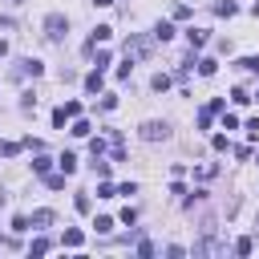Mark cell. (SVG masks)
I'll list each match as a JSON object with an SVG mask.
<instances>
[{
  "instance_id": "obj_1",
  "label": "cell",
  "mask_w": 259,
  "mask_h": 259,
  "mask_svg": "<svg viewBox=\"0 0 259 259\" xmlns=\"http://www.w3.org/2000/svg\"><path fill=\"white\" fill-rule=\"evenodd\" d=\"M65 32H69V20H65L61 12H49V16H45V37H49V41H61Z\"/></svg>"
},
{
  "instance_id": "obj_2",
  "label": "cell",
  "mask_w": 259,
  "mask_h": 259,
  "mask_svg": "<svg viewBox=\"0 0 259 259\" xmlns=\"http://www.w3.org/2000/svg\"><path fill=\"white\" fill-rule=\"evenodd\" d=\"M142 138H146V142H166V138H170V126H166V122H146V126H142Z\"/></svg>"
},
{
  "instance_id": "obj_3",
  "label": "cell",
  "mask_w": 259,
  "mask_h": 259,
  "mask_svg": "<svg viewBox=\"0 0 259 259\" xmlns=\"http://www.w3.org/2000/svg\"><path fill=\"white\" fill-rule=\"evenodd\" d=\"M154 37H158V41H170V37H174V24H170V20H158Z\"/></svg>"
},
{
  "instance_id": "obj_4",
  "label": "cell",
  "mask_w": 259,
  "mask_h": 259,
  "mask_svg": "<svg viewBox=\"0 0 259 259\" xmlns=\"http://www.w3.org/2000/svg\"><path fill=\"white\" fill-rule=\"evenodd\" d=\"M186 37H190L194 49H203V45H207V28H186Z\"/></svg>"
},
{
  "instance_id": "obj_5",
  "label": "cell",
  "mask_w": 259,
  "mask_h": 259,
  "mask_svg": "<svg viewBox=\"0 0 259 259\" xmlns=\"http://www.w3.org/2000/svg\"><path fill=\"white\" fill-rule=\"evenodd\" d=\"M85 89H89V93H97V89H102V69H93V73L85 77Z\"/></svg>"
},
{
  "instance_id": "obj_6",
  "label": "cell",
  "mask_w": 259,
  "mask_h": 259,
  "mask_svg": "<svg viewBox=\"0 0 259 259\" xmlns=\"http://www.w3.org/2000/svg\"><path fill=\"white\" fill-rule=\"evenodd\" d=\"M20 69H24V73H32V77H41V69H45V65H41V61H32V57H28V61H20Z\"/></svg>"
},
{
  "instance_id": "obj_7",
  "label": "cell",
  "mask_w": 259,
  "mask_h": 259,
  "mask_svg": "<svg viewBox=\"0 0 259 259\" xmlns=\"http://www.w3.org/2000/svg\"><path fill=\"white\" fill-rule=\"evenodd\" d=\"M32 223H37V227H49V223H53V211H32Z\"/></svg>"
},
{
  "instance_id": "obj_8",
  "label": "cell",
  "mask_w": 259,
  "mask_h": 259,
  "mask_svg": "<svg viewBox=\"0 0 259 259\" xmlns=\"http://www.w3.org/2000/svg\"><path fill=\"white\" fill-rule=\"evenodd\" d=\"M110 37H114V28H110V24H97V32H93V45H97V41H110Z\"/></svg>"
},
{
  "instance_id": "obj_9",
  "label": "cell",
  "mask_w": 259,
  "mask_h": 259,
  "mask_svg": "<svg viewBox=\"0 0 259 259\" xmlns=\"http://www.w3.org/2000/svg\"><path fill=\"white\" fill-rule=\"evenodd\" d=\"M61 170L73 174V170H77V158H73V154H61Z\"/></svg>"
},
{
  "instance_id": "obj_10",
  "label": "cell",
  "mask_w": 259,
  "mask_h": 259,
  "mask_svg": "<svg viewBox=\"0 0 259 259\" xmlns=\"http://www.w3.org/2000/svg\"><path fill=\"white\" fill-rule=\"evenodd\" d=\"M215 12H219V16H235V4H231V0H219Z\"/></svg>"
},
{
  "instance_id": "obj_11",
  "label": "cell",
  "mask_w": 259,
  "mask_h": 259,
  "mask_svg": "<svg viewBox=\"0 0 259 259\" xmlns=\"http://www.w3.org/2000/svg\"><path fill=\"white\" fill-rule=\"evenodd\" d=\"M239 69H247V73H259V57H243V61H239Z\"/></svg>"
},
{
  "instance_id": "obj_12",
  "label": "cell",
  "mask_w": 259,
  "mask_h": 259,
  "mask_svg": "<svg viewBox=\"0 0 259 259\" xmlns=\"http://www.w3.org/2000/svg\"><path fill=\"white\" fill-rule=\"evenodd\" d=\"M0 154H4V158H16V154H20V142H4V146H0Z\"/></svg>"
},
{
  "instance_id": "obj_13",
  "label": "cell",
  "mask_w": 259,
  "mask_h": 259,
  "mask_svg": "<svg viewBox=\"0 0 259 259\" xmlns=\"http://www.w3.org/2000/svg\"><path fill=\"white\" fill-rule=\"evenodd\" d=\"M93 227H97V231H102V235H106V231H114V219H110V215H102V219H97Z\"/></svg>"
},
{
  "instance_id": "obj_14",
  "label": "cell",
  "mask_w": 259,
  "mask_h": 259,
  "mask_svg": "<svg viewBox=\"0 0 259 259\" xmlns=\"http://www.w3.org/2000/svg\"><path fill=\"white\" fill-rule=\"evenodd\" d=\"M97 194H102V199H114L118 186H114V182H102V186H97Z\"/></svg>"
},
{
  "instance_id": "obj_15",
  "label": "cell",
  "mask_w": 259,
  "mask_h": 259,
  "mask_svg": "<svg viewBox=\"0 0 259 259\" xmlns=\"http://www.w3.org/2000/svg\"><path fill=\"white\" fill-rule=\"evenodd\" d=\"M65 247H81V231H65Z\"/></svg>"
},
{
  "instance_id": "obj_16",
  "label": "cell",
  "mask_w": 259,
  "mask_h": 259,
  "mask_svg": "<svg viewBox=\"0 0 259 259\" xmlns=\"http://www.w3.org/2000/svg\"><path fill=\"white\" fill-rule=\"evenodd\" d=\"M199 73H203V77H211V73H215V61H211V57H207V61H199Z\"/></svg>"
},
{
  "instance_id": "obj_17",
  "label": "cell",
  "mask_w": 259,
  "mask_h": 259,
  "mask_svg": "<svg viewBox=\"0 0 259 259\" xmlns=\"http://www.w3.org/2000/svg\"><path fill=\"white\" fill-rule=\"evenodd\" d=\"M73 134H77V138H85V134H89V122H81V118H77V122H73Z\"/></svg>"
},
{
  "instance_id": "obj_18",
  "label": "cell",
  "mask_w": 259,
  "mask_h": 259,
  "mask_svg": "<svg viewBox=\"0 0 259 259\" xmlns=\"http://www.w3.org/2000/svg\"><path fill=\"white\" fill-rule=\"evenodd\" d=\"M28 223H32V219H24V215H16V219H12V231H28Z\"/></svg>"
},
{
  "instance_id": "obj_19",
  "label": "cell",
  "mask_w": 259,
  "mask_h": 259,
  "mask_svg": "<svg viewBox=\"0 0 259 259\" xmlns=\"http://www.w3.org/2000/svg\"><path fill=\"white\" fill-rule=\"evenodd\" d=\"M49 186H53V190H61V186H65V170H61V174H49Z\"/></svg>"
},
{
  "instance_id": "obj_20",
  "label": "cell",
  "mask_w": 259,
  "mask_h": 259,
  "mask_svg": "<svg viewBox=\"0 0 259 259\" xmlns=\"http://www.w3.org/2000/svg\"><path fill=\"white\" fill-rule=\"evenodd\" d=\"M138 255H142V259H150V255H154V243H146V239H142V243H138Z\"/></svg>"
},
{
  "instance_id": "obj_21",
  "label": "cell",
  "mask_w": 259,
  "mask_h": 259,
  "mask_svg": "<svg viewBox=\"0 0 259 259\" xmlns=\"http://www.w3.org/2000/svg\"><path fill=\"white\" fill-rule=\"evenodd\" d=\"M12 4H24V0H12Z\"/></svg>"
}]
</instances>
